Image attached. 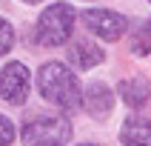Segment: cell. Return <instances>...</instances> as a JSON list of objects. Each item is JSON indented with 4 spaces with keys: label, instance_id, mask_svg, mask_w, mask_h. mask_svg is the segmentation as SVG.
I'll use <instances>...</instances> for the list:
<instances>
[{
    "label": "cell",
    "instance_id": "ba28073f",
    "mask_svg": "<svg viewBox=\"0 0 151 146\" xmlns=\"http://www.w3.org/2000/svg\"><path fill=\"white\" fill-rule=\"evenodd\" d=\"M117 94L131 106V109H140V106H145L148 97H151V83L145 80V77H140V75L126 77V80H120Z\"/></svg>",
    "mask_w": 151,
    "mask_h": 146
},
{
    "label": "cell",
    "instance_id": "9c48e42d",
    "mask_svg": "<svg viewBox=\"0 0 151 146\" xmlns=\"http://www.w3.org/2000/svg\"><path fill=\"white\" fill-rule=\"evenodd\" d=\"M68 60L77 69H94V66H100L103 60H106V52L91 40H77L71 46V52H68Z\"/></svg>",
    "mask_w": 151,
    "mask_h": 146
},
{
    "label": "cell",
    "instance_id": "3957f363",
    "mask_svg": "<svg viewBox=\"0 0 151 146\" xmlns=\"http://www.w3.org/2000/svg\"><path fill=\"white\" fill-rule=\"evenodd\" d=\"M71 126L63 118H34L20 129L23 146H66Z\"/></svg>",
    "mask_w": 151,
    "mask_h": 146
},
{
    "label": "cell",
    "instance_id": "277c9868",
    "mask_svg": "<svg viewBox=\"0 0 151 146\" xmlns=\"http://www.w3.org/2000/svg\"><path fill=\"white\" fill-rule=\"evenodd\" d=\"M83 23L91 34H97L100 40H120L128 29V17L111 9H86L83 12Z\"/></svg>",
    "mask_w": 151,
    "mask_h": 146
},
{
    "label": "cell",
    "instance_id": "8fae6325",
    "mask_svg": "<svg viewBox=\"0 0 151 146\" xmlns=\"http://www.w3.org/2000/svg\"><path fill=\"white\" fill-rule=\"evenodd\" d=\"M12 46H14V29L6 17H0V57L6 52H12Z\"/></svg>",
    "mask_w": 151,
    "mask_h": 146
},
{
    "label": "cell",
    "instance_id": "5bb4252c",
    "mask_svg": "<svg viewBox=\"0 0 151 146\" xmlns=\"http://www.w3.org/2000/svg\"><path fill=\"white\" fill-rule=\"evenodd\" d=\"M80 146H97V143H80Z\"/></svg>",
    "mask_w": 151,
    "mask_h": 146
},
{
    "label": "cell",
    "instance_id": "7c38bea8",
    "mask_svg": "<svg viewBox=\"0 0 151 146\" xmlns=\"http://www.w3.org/2000/svg\"><path fill=\"white\" fill-rule=\"evenodd\" d=\"M14 135H17L14 123H12L6 115H0V146H9L12 140H14Z\"/></svg>",
    "mask_w": 151,
    "mask_h": 146
},
{
    "label": "cell",
    "instance_id": "4fadbf2b",
    "mask_svg": "<svg viewBox=\"0 0 151 146\" xmlns=\"http://www.w3.org/2000/svg\"><path fill=\"white\" fill-rule=\"evenodd\" d=\"M20 3H29V6H34V3H43V0H20Z\"/></svg>",
    "mask_w": 151,
    "mask_h": 146
},
{
    "label": "cell",
    "instance_id": "52a82bcc",
    "mask_svg": "<svg viewBox=\"0 0 151 146\" xmlns=\"http://www.w3.org/2000/svg\"><path fill=\"white\" fill-rule=\"evenodd\" d=\"M120 143L123 146H151V118H126L120 129Z\"/></svg>",
    "mask_w": 151,
    "mask_h": 146
},
{
    "label": "cell",
    "instance_id": "7a4b0ae2",
    "mask_svg": "<svg viewBox=\"0 0 151 146\" xmlns=\"http://www.w3.org/2000/svg\"><path fill=\"white\" fill-rule=\"evenodd\" d=\"M77 12L68 3H51L37 20V43L43 46H63L74 32Z\"/></svg>",
    "mask_w": 151,
    "mask_h": 146
},
{
    "label": "cell",
    "instance_id": "5b68a950",
    "mask_svg": "<svg viewBox=\"0 0 151 146\" xmlns=\"http://www.w3.org/2000/svg\"><path fill=\"white\" fill-rule=\"evenodd\" d=\"M29 89H32V77H29V69L20 63V60H12L3 66L0 72V97L12 106H23L26 97H29Z\"/></svg>",
    "mask_w": 151,
    "mask_h": 146
},
{
    "label": "cell",
    "instance_id": "8992f818",
    "mask_svg": "<svg viewBox=\"0 0 151 146\" xmlns=\"http://www.w3.org/2000/svg\"><path fill=\"white\" fill-rule=\"evenodd\" d=\"M83 106L91 118L103 120L114 109V94H111V89L106 83H88V89L83 92Z\"/></svg>",
    "mask_w": 151,
    "mask_h": 146
},
{
    "label": "cell",
    "instance_id": "6da1fadb",
    "mask_svg": "<svg viewBox=\"0 0 151 146\" xmlns=\"http://www.w3.org/2000/svg\"><path fill=\"white\" fill-rule=\"evenodd\" d=\"M37 89H40L43 100L54 103V106H60L66 112H74L83 106V92H80L77 75H71L66 69V63H60V60H49V63L40 66Z\"/></svg>",
    "mask_w": 151,
    "mask_h": 146
},
{
    "label": "cell",
    "instance_id": "30bf717a",
    "mask_svg": "<svg viewBox=\"0 0 151 146\" xmlns=\"http://www.w3.org/2000/svg\"><path fill=\"white\" fill-rule=\"evenodd\" d=\"M131 52L134 54H148L151 52V20H145L131 37Z\"/></svg>",
    "mask_w": 151,
    "mask_h": 146
}]
</instances>
